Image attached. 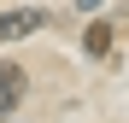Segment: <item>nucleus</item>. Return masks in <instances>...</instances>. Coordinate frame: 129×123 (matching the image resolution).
I'll use <instances>...</instances> for the list:
<instances>
[{"label": "nucleus", "mask_w": 129, "mask_h": 123, "mask_svg": "<svg viewBox=\"0 0 129 123\" xmlns=\"http://www.w3.org/2000/svg\"><path fill=\"white\" fill-rule=\"evenodd\" d=\"M41 24H47L41 6H12V12H0V41H24V35H35Z\"/></svg>", "instance_id": "nucleus-1"}, {"label": "nucleus", "mask_w": 129, "mask_h": 123, "mask_svg": "<svg viewBox=\"0 0 129 123\" xmlns=\"http://www.w3.org/2000/svg\"><path fill=\"white\" fill-rule=\"evenodd\" d=\"M24 65H12V59H0V111H12L18 100H24Z\"/></svg>", "instance_id": "nucleus-2"}, {"label": "nucleus", "mask_w": 129, "mask_h": 123, "mask_svg": "<svg viewBox=\"0 0 129 123\" xmlns=\"http://www.w3.org/2000/svg\"><path fill=\"white\" fill-rule=\"evenodd\" d=\"M112 41H117V29L106 24V18H94V24L82 29V47H88V59H106V53H112Z\"/></svg>", "instance_id": "nucleus-3"}, {"label": "nucleus", "mask_w": 129, "mask_h": 123, "mask_svg": "<svg viewBox=\"0 0 129 123\" xmlns=\"http://www.w3.org/2000/svg\"><path fill=\"white\" fill-rule=\"evenodd\" d=\"M106 6V0H76V12H100Z\"/></svg>", "instance_id": "nucleus-4"}]
</instances>
